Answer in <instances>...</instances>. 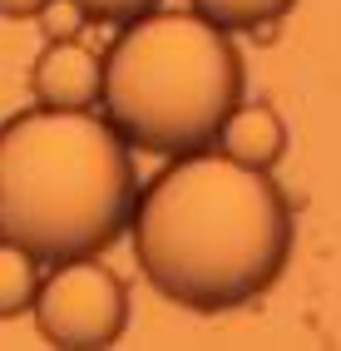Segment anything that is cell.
Masks as SVG:
<instances>
[{
	"label": "cell",
	"mask_w": 341,
	"mask_h": 351,
	"mask_svg": "<svg viewBox=\"0 0 341 351\" xmlns=\"http://www.w3.org/2000/svg\"><path fill=\"white\" fill-rule=\"evenodd\" d=\"M104 84V60L79 40H50L30 69V89L45 109H94Z\"/></svg>",
	"instance_id": "5b68a950"
},
{
	"label": "cell",
	"mask_w": 341,
	"mask_h": 351,
	"mask_svg": "<svg viewBox=\"0 0 341 351\" xmlns=\"http://www.w3.org/2000/svg\"><path fill=\"white\" fill-rule=\"evenodd\" d=\"M242 99V55L198 10H144L104 55L99 104L124 144L193 154Z\"/></svg>",
	"instance_id": "3957f363"
},
{
	"label": "cell",
	"mask_w": 341,
	"mask_h": 351,
	"mask_svg": "<svg viewBox=\"0 0 341 351\" xmlns=\"http://www.w3.org/2000/svg\"><path fill=\"white\" fill-rule=\"evenodd\" d=\"M35 326L60 351H109L124 337L129 292L94 257H64L35 287Z\"/></svg>",
	"instance_id": "277c9868"
},
{
	"label": "cell",
	"mask_w": 341,
	"mask_h": 351,
	"mask_svg": "<svg viewBox=\"0 0 341 351\" xmlns=\"http://www.w3.org/2000/svg\"><path fill=\"white\" fill-rule=\"evenodd\" d=\"M35 287H40V257L0 238V322L30 312Z\"/></svg>",
	"instance_id": "52a82bcc"
},
{
	"label": "cell",
	"mask_w": 341,
	"mask_h": 351,
	"mask_svg": "<svg viewBox=\"0 0 341 351\" xmlns=\"http://www.w3.org/2000/svg\"><path fill=\"white\" fill-rule=\"evenodd\" d=\"M134 158L89 109H25L0 124V238L40 263L94 257L129 228Z\"/></svg>",
	"instance_id": "7a4b0ae2"
},
{
	"label": "cell",
	"mask_w": 341,
	"mask_h": 351,
	"mask_svg": "<svg viewBox=\"0 0 341 351\" xmlns=\"http://www.w3.org/2000/svg\"><path fill=\"white\" fill-rule=\"evenodd\" d=\"M40 5L45 0H0V15L5 20H30V15H40Z\"/></svg>",
	"instance_id": "8fae6325"
},
{
	"label": "cell",
	"mask_w": 341,
	"mask_h": 351,
	"mask_svg": "<svg viewBox=\"0 0 341 351\" xmlns=\"http://www.w3.org/2000/svg\"><path fill=\"white\" fill-rule=\"evenodd\" d=\"M188 5L203 15V20H213L218 30H262L272 25V20H282L297 0H188Z\"/></svg>",
	"instance_id": "ba28073f"
},
{
	"label": "cell",
	"mask_w": 341,
	"mask_h": 351,
	"mask_svg": "<svg viewBox=\"0 0 341 351\" xmlns=\"http://www.w3.org/2000/svg\"><path fill=\"white\" fill-rule=\"evenodd\" d=\"M84 20L89 15L75 5V0H45V5H40V25H45L50 40H75L84 30Z\"/></svg>",
	"instance_id": "9c48e42d"
},
{
	"label": "cell",
	"mask_w": 341,
	"mask_h": 351,
	"mask_svg": "<svg viewBox=\"0 0 341 351\" xmlns=\"http://www.w3.org/2000/svg\"><path fill=\"white\" fill-rule=\"evenodd\" d=\"M75 5H79L89 20H134V15L153 10L158 0H75Z\"/></svg>",
	"instance_id": "30bf717a"
},
{
	"label": "cell",
	"mask_w": 341,
	"mask_h": 351,
	"mask_svg": "<svg viewBox=\"0 0 341 351\" xmlns=\"http://www.w3.org/2000/svg\"><path fill=\"white\" fill-rule=\"evenodd\" d=\"M218 149L247 163V169H272L282 154H287V129H282V114L272 104H233L227 119L218 124Z\"/></svg>",
	"instance_id": "8992f818"
},
{
	"label": "cell",
	"mask_w": 341,
	"mask_h": 351,
	"mask_svg": "<svg viewBox=\"0 0 341 351\" xmlns=\"http://www.w3.org/2000/svg\"><path fill=\"white\" fill-rule=\"evenodd\" d=\"M134 257L153 292L188 312H233L262 297L292 257V208L267 169L223 149L178 154L129 208Z\"/></svg>",
	"instance_id": "6da1fadb"
}]
</instances>
